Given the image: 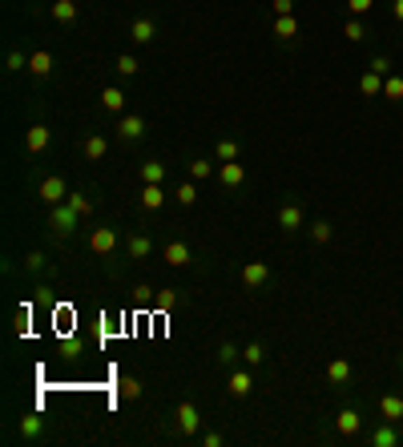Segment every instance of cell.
Wrapping results in <instances>:
<instances>
[{
  "label": "cell",
  "instance_id": "obj_1",
  "mask_svg": "<svg viewBox=\"0 0 403 447\" xmlns=\"http://www.w3.org/2000/svg\"><path fill=\"white\" fill-rule=\"evenodd\" d=\"M371 447H399L403 443V423H387V419H379V427L367 435Z\"/></svg>",
  "mask_w": 403,
  "mask_h": 447
},
{
  "label": "cell",
  "instance_id": "obj_2",
  "mask_svg": "<svg viewBox=\"0 0 403 447\" xmlns=\"http://www.w3.org/2000/svg\"><path fill=\"white\" fill-rule=\"evenodd\" d=\"M77 209L69 206V202H61V206H53V214H48V226H53V230H57V234H73V230H77Z\"/></svg>",
  "mask_w": 403,
  "mask_h": 447
},
{
  "label": "cell",
  "instance_id": "obj_3",
  "mask_svg": "<svg viewBox=\"0 0 403 447\" xmlns=\"http://www.w3.org/2000/svg\"><path fill=\"white\" fill-rule=\"evenodd\" d=\"M278 226H282L287 234H294V230H303V226H306L303 202H282V206H278Z\"/></svg>",
  "mask_w": 403,
  "mask_h": 447
},
{
  "label": "cell",
  "instance_id": "obj_4",
  "mask_svg": "<svg viewBox=\"0 0 403 447\" xmlns=\"http://www.w3.org/2000/svg\"><path fill=\"white\" fill-rule=\"evenodd\" d=\"M379 419H387V423H403V391H387V395H379Z\"/></svg>",
  "mask_w": 403,
  "mask_h": 447
},
{
  "label": "cell",
  "instance_id": "obj_5",
  "mask_svg": "<svg viewBox=\"0 0 403 447\" xmlns=\"http://www.w3.org/2000/svg\"><path fill=\"white\" fill-rule=\"evenodd\" d=\"M335 432L347 435V439L363 432V415H359V407H343V411H339V415H335Z\"/></svg>",
  "mask_w": 403,
  "mask_h": 447
},
{
  "label": "cell",
  "instance_id": "obj_6",
  "mask_svg": "<svg viewBox=\"0 0 403 447\" xmlns=\"http://www.w3.org/2000/svg\"><path fill=\"white\" fill-rule=\"evenodd\" d=\"M242 282H246V290H262L271 282V266L266 262H246L242 266Z\"/></svg>",
  "mask_w": 403,
  "mask_h": 447
},
{
  "label": "cell",
  "instance_id": "obj_7",
  "mask_svg": "<svg viewBox=\"0 0 403 447\" xmlns=\"http://www.w3.org/2000/svg\"><path fill=\"white\" fill-rule=\"evenodd\" d=\"M113 246H117V230L113 226H97L89 234V250L93 254H113Z\"/></svg>",
  "mask_w": 403,
  "mask_h": 447
},
{
  "label": "cell",
  "instance_id": "obj_8",
  "mask_svg": "<svg viewBox=\"0 0 403 447\" xmlns=\"http://www.w3.org/2000/svg\"><path fill=\"white\" fill-rule=\"evenodd\" d=\"M48 142H53V129H48V125H32V129H25V149H29V153H45Z\"/></svg>",
  "mask_w": 403,
  "mask_h": 447
},
{
  "label": "cell",
  "instance_id": "obj_9",
  "mask_svg": "<svg viewBox=\"0 0 403 447\" xmlns=\"http://www.w3.org/2000/svg\"><path fill=\"white\" fill-rule=\"evenodd\" d=\"M351 379H355V367L347 359H331L327 363V383L331 387H343V383H351Z\"/></svg>",
  "mask_w": 403,
  "mask_h": 447
},
{
  "label": "cell",
  "instance_id": "obj_10",
  "mask_svg": "<svg viewBox=\"0 0 403 447\" xmlns=\"http://www.w3.org/2000/svg\"><path fill=\"white\" fill-rule=\"evenodd\" d=\"M64 198H69V190H64L61 177H45V181H41V202H48V206H61Z\"/></svg>",
  "mask_w": 403,
  "mask_h": 447
},
{
  "label": "cell",
  "instance_id": "obj_11",
  "mask_svg": "<svg viewBox=\"0 0 403 447\" xmlns=\"http://www.w3.org/2000/svg\"><path fill=\"white\" fill-rule=\"evenodd\" d=\"M177 427H182L186 435H193L198 427H202V415H198L193 403H182V407H177Z\"/></svg>",
  "mask_w": 403,
  "mask_h": 447
},
{
  "label": "cell",
  "instance_id": "obj_12",
  "mask_svg": "<svg viewBox=\"0 0 403 447\" xmlns=\"http://www.w3.org/2000/svg\"><path fill=\"white\" fill-rule=\"evenodd\" d=\"M218 177H222V186H230V190H238L242 181H246V170H242V161H222V170H218Z\"/></svg>",
  "mask_w": 403,
  "mask_h": 447
},
{
  "label": "cell",
  "instance_id": "obj_13",
  "mask_svg": "<svg viewBox=\"0 0 403 447\" xmlns=\"http://www.w3.org/2000/svg\"><path fill=\"white\" fill-rule=\"evenodd\" d=\"M153 20H149V16H137V20H133V25H129V36H133V41H137V45H153Z\"/></svg>",
  "mask_w": 403,
  "mask_h": 447
},
{
  "label": "cell",
  "instance_id": "obj_14",
  "mask_svg": "<svg viewBox=\"0 0 403 447\" xmlns=\"http://www.w3.org/2000/svg\"><path fill=\"white\" fill-rule=\"evenodd\" d=\"M165 262H170V266H190L193 262L190 246H186V242H170V246H165Z\"/></svg>",
  "mask_w": 403,
  "mask_h": 447
},
{
  "label": "cell",
  "instance_id": "obj_15",
  "mask_svg": "<svg viewBox=\"0 0 403 447\" xmlns=\"http://www.w3.org/2000/svg\"><path fill=\"white\" fill-rule=\"evenodd\" d=\"M117 133L121 137H129V142H137L145 133V117H137V113H129V117H121V125H117Z\"/></svg>",
  "mask_w": 403,
  "mask_h": 447
},
{
  "label": "cell",
  "instance_id": "obj_16",
  "mask_svg": "<svg viewBox=\"0 0 403 447\" xmlns=\"http://www.w3.org/2000/svg\"><path fill=\"white\" fill-rule=\"evenodd\" d=\"M105 153H109V142H105L101 133H89V137H85V158H89V161H101Z\"/></svg>",
  "mask_w": 403,
  "mask_h": 447
},
{
  "label": "cell",
  "instance_id": "obj_17",
  "mask_svg": "<svg viewBox=\"0 0 403 447\" xmlns=\"http://www.w3.org/2000/svg\"><path fill=\"white\" fill-rule=\"evenodd\" d=\"M359 93H363V97H383V77L367 69V73L359 77Z\"/></svg>",
  "mask_w": 403,
  "mask_h": 447
},
{
  "label": "cell",
  "instance_id": "obj_18",
  "mask_svg": "<svg viewBox=\"0 0 403 447\" xmlns=\"http://www.w3.org/2000/svg\"><path fill=\"white\" fill-rule=\"evenodd\" d=\"M250 371H234V375H230V395H234V399H246V395H250Z\"/></svg>",
  "mask_w": 403,
  "mask_h": 447
},
{
  "label": "cell",
  "instance_id": "obj_19",
  "mask_svg": "<svg viewBox=\"0 0 403 447\" xmlns=\"http://www.w3.org/2000/svg\"><path fill=\"white\" fill-rule=\"evenodd\" d=\"M41 432H45V419L36 415V411H29V415L20 419V435L25 439H41Z\"/></svg>",
  "mask_w": 403,
  "mask_h": 447
},
{
  "label": "cell",
  "instance_id": "obj_20",
  "mask_svg": "<svg viewBox=\"0 0 403 447\" xmlns=\"http://www.w3.org/2000/svg\"><path fill=\"white\" fill-rule=\"evenodd\" d=\"M161 202H165L161 186H158V181H145V190H142V206H145V209H161Z\"/></svg>",
  "mask_w": 403,
  "mask_h": 447
},
{
  "label": "cell",
  "instance_id": "obj_21",
  "mask_svg": "<svg viewBox=\"0 0 403 447\" xmlns=\"http://www.w3.org/2000/svg\"><path fill=\"white\" fill-rule=\"evenodd\" d=\"M383 97L391 101V105H399V101H403V77H399V73L383 77Z\"/></svg>",
  "mask_w": 403,
  "mask_h": 447
},
{
  "label": "cell",
  "instance_id": "obj_22",
  "mask_svg": "<svg viewBox=\"0 0 403 447\" xmlns=\"http://www.w3.org/2000/svg\"><path fill=\"white\" fill-rule=\"evenodd\" d=\"M274 36H278V41L299 36V20H294V16H278V20H274Z\"/></svg>",
  "mask_w": 403,
  "mask_h": 447
},
{
  "label": "cell",
  "instance_id": "obj_23",
  "mask_svg": "<svg viewBox=\"0 0 403 447\" xmlns=\"http://www.w3.org/2000/svg\"><path fill=\"white\" fill-rule=\"evenodd\" d=\"M331 234H335V226L331 222H310V242H315V246H327V242H331Z\"/></svg>",
  "mask_w": 403,
  "mask_h": 447
},
{
  "label": "cell",
  "instance_id": "obj_24",
  "mask_svg": "<svg viewBox=\"0 0 403 447\" xmlns=\"http://www.w3.org/2000/svg\"><path fill=\"white\" fill-rule=\"evenodd\" d=\"M53 16H57L61 25H73V20H77V4H73V0H57V4H53Z\"/></svg>",
  "mask_w": 403,
  "mask_h": 447
},
{
  "label": "cell",
  "instance_id": "obj_25",
  "mask_svg": "<svg viewBox=\"0 0 403 447\" xmlns=\"http://www.w3.org/2000/svg\"><path fill=\"white\" fill-rule=\"evenodd\" d=\"M343 32H347V41H351V45H359V41H367V25H363L359 16H351V20L343 25Z\"/></svg>",
  "mask_w": 403,
  "mask_h": 447
},
{
  "label": "cell",
  "instance_id": "obj_26",
  "mask_svg": "<svg viewBox=\"0 0 403 447\" xmlns=\"http://www.w3.org/2000/svg\"><path fill=\"white\" fill-rule=\"evenodd\" d=\"M29 69L36 73V77H48V69H53V57H48L45 48H41V53H32V57H29Z\"/></svg>",
  "mask_w": 403,
  "mask_h": 447
},
{
  "label": "cell",
  "instance_id": "obj_27",
  "mask_svg": "<svg viewBox=\"0 0 403 447\" xmlns=\"http://www.w3.org/2000/svg\"><path fill=\"white\" fill-rule=\"evenodd\" d=\"M101 105L109 113H121L125 109V93H121V89H105V93H101Z\"/></svg>",
  "mask_w": 403,
  "mask_h": 447
},
{
  "label": "cell",
  "instance_id": "obj_28",
  "mask_svg": "<svg viewBox=\"0 0 403 447\" xmlns=\"http://www.w3.org/2000/svg\"><path fill=\"white\" fill-rule=\"evenodd\" d=\"M149 250H153V242L145 238V234H133V238H129V258H149Z\"/></svg>",
  "mask_w": 403,
  "mask_h": 447
},
{
  "label": "cell",
  "instance_id": "obj_29",
  "mask_svg": "<svg viewBox=\"0 0 403 447\" xmlns=\"http://www.w3.org/2000/svg\"><path fill=\"white\" fill-rule=\"evenodd\" d=\"M367 69L379 73V77H391V57H387V53H375V57L367 61Z\"/></svg>",
  "mask_w": 403,
  "mask_h": 447
},
{
  "label": "cell",
  "instance_id": "obj_30",
  "mask_svg": "<svg viewBox=\"0 0 403 447\" xmlns=\"http://www.w3.org/2000/svg\"><path fill=\"white\" fill-rule=\"evenodd\" d=\"M218 161H238V142H234V137H222V142H218Z\"/></svg>",
  "mask_w": 403,
  "mask_h": 447
},
{
  "label": "cell",
  "instance_id": "obj_31",
  "mask_svg": "<svg viewBox=\"0 0 403 447\" xmlns=\"http://www.w3.org/2000/svg\"><path fill=\"white\" fill-rule=\"evenodd\" d=\"M242 359H246L250 367H258V363L266 359V347H262V343H246V351H242Z\"/></svg>",
  "mask_w": 403,
  "mask_h": 447
},
{
  "label": "cell",
  "instance_id": "obj_32",
  "mask_svg": "<svg viewBox=\"0 0 403 447\" xmlns=\"http://www.w3.org/2000/svg\"><path fill=\"white\" fill-rule=\"evenodd\" d=\"M174 198L182 202V206H193V202H198V186H190V181H182V186L174 190Z\"/></svg>",
  "mask_w": 403,
  "mask_h": 447
},
{
  "label": "cell",
  "instance_id": "obj_33",
  "mask_svg": "<svg viewBox=\"0 0 403 447\" xmlns=\"http://www.w3.org/2000/svg\"><path fill=\"white\" fill-rule=\"evenodd\" d=\"M142 177H145V181H161V177H165V165H161V161H145Z\"/></svg>",
  "mask_w": 403,
  "mask_h": 447
},
{
  "label": "cell",
  "instance_id": "obj_34",
  "mask_svg": "<svg viewBox=\"0 0 403 447\" xmlns=\"http://www.w3.org/2000/svg\"><path fill=\"white\" fill-rule=\"evenodd\" d=\"M64 202H69V206L77 209V214H93V202H89V198H85V193H69V198H64Z\"/></svg>",
  "mask_w": 403,
  "mask_h": 447
},
{
  "label": "cell",
  "instance_id": "obj_35",
  "mask_svg": "<svg viewBox=\"0 0 403 447\" xmlns=\"http://www.w3.org/2000/svg\"><path fill=\"white\" fill-rule=\"evenodd\" d=\"M137 69H142V64H137V57H129V53H121V57H117V73H125V77H133Z\"/></svg>",
  "mask_w": 403,
  "mask_h": 447
},
{
  "label": "cell",
  "instance_id": "obj_36",
  "mask_svg": "<svg viewBox=\"0 0 403 447\" xmlns=\"http://www.w3.org/2000/svg\"><path fill=\"white\" fill-rule=\"evenodd\" d=\"M234 359H238V347H234V343H222V347H218V363H222V367H230Z\"/></svg>",
  "mask_w": 403,
  "mask_h": 447
},
{
  "label": "cell",
  "instance_id": "obj_37",
  "mask_svg": "<svg viewBox=\"0 0 403 447\" xmlns=\"http://www.w3.org/2000/svg\"><path fill=\"white\" fill-rule=\"evenodd\" d=\"M375 8V0H347V13L351 16H363V13H371Z\"/></svg>",
  "mask_w": 403,
  "mask_h": 447
},
{
  "label": "cell",
  "instance_id": "obj_38",
  "mask_svg": "<svg viewBox=\"0 0 403 447\" xmlns=\"http://www.w3.org/2000/svg\"><path fill=\"white\" fill-rule=\"evenodd\" d=\"M190 174L193 177H210V174H214V165H210L206 158H198V161H190Z\"/></svg>",
  "mask_w": 403,
  "mask_h": 447
},
{
  "label": "cell",
  "instance_id": "obj_39",
  "mask_svg": "<svg viewBox=\"0 0 403 447\" xmlns=\"http://www.w3.org/2000/svg\"><path fill=\"white\" fill-rule=\"evenodd\" d=\"M121 395H125V399H137V395H142V383H137V379H121Z\"/></svg>",
  "mask_w": 403,
  "mask_h": 447
},
{
  "label": "cell",
  "instance_id": "obj_40",
  "mask_svg": "<svg viewBox=\"0 0 403 447\" xmlns=\"http://www.w3.org/2000/svg\"><path fill=\"white\" fill-rule=\"evenodd\" d=\"M4 69H8V73H20V69H29V61H25L20 53H8V61H4Z\"/></svg>",
  "mask_w": 403,
  "mask_h": 447
},
{
  "label": "cell",
  "instance_id": "obj_41",
  "mask_svg": "<svg viewBox=\"0 0 403 447\" xmlns=\"http://www.w3.org/2000/svg\"><path fill=\"white\" fill-rule=\"evenodd\" d=\"M81 351H85V343H81V338H69V343H64V359H77Z\"/></svg>",
  "mask_w": 403,
  "mask_h": 447
},
{
  "label": "cell",
  "instance_id": "obj_42",
  "mask_svg": "<svg viewBox=\"0 0 403 447\" xmlns=\"http://www.w3.org/2000/svg\"><path fill=\"white\" fill-rule=\"evenodd\" d=\"M274 16H294V0H274Z\"/></svg>",
  "mask_w": 403,
  "mask_h": 447
},
{
  "label": "cell",
  "instance_id": "obj_43",
  "mask_svg": "<svg viewBox=\"0 0 403 447\" xmlns=\"http://www.w3.org/2000/svg\"><path fill=\"white\" fill-rule=\"evenodd\" d=\"M174 303H177V290H161V294H158V306H161V310H170Z\"/></svg>",
  "mask_w": 403,
  "mask_h": 447
},
{
  "label": "cell",
  "instance_id": "obj_44",
  "mask_svg": "<svg viewBox=\"0 0 403 447\" xmlns=\"http://www.w3.org/2000/svg\"><path fill=\"white\" fill-rule=\"evenodd\" d=\"M25 266H29V270H45L48 262H45V254H29L25 258Z\"/></svg>",
  "mask_w": 403,
  "mask_h": 447
},
{
  "label": "cell",
  "instance_id": "obj_45",
  "mask_svg": "<svg viewBox=\"0 0 403 447\" xmlns=\"http://www.w3.org/2000/svg\"><path fill=\"white\" fill-rule=\"evenodd\" d=\"M202 443H206V447H222V435H218V432H206V435H202Z\"/></svg>",
  "mask_w": 403,
  "mask_h": 447
},
{
  "label": "cell",
  "instance_id": "obj_46",
  "mask_svg": "<svg viewBox=\"0 0 403 447\" xmlns=\"http://www.w3.org/2000/svg\"><path fill=\"white\" fill-rule=\"evenodd\" d=\"M391 16H395V25H403V0H391Z\"/></svg>",
  "mask_w": 403,
  "mask_h": 447
}]
</instances>
